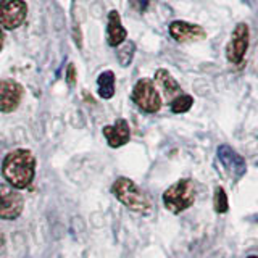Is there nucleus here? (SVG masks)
Returning a JSON list of instances; mask_svg holds the SVG:
<instances>
[{
	"mask_svg": "<svg viewBox=\"0 0 258 258\" xmlns=\"http://www.w3.org/2000/svg\"><path fill=\"white\" fill-rule=\"evenodd\" d=\"M36 158L29 150H13L2 163V174L15 189H26L34 179Z\"/></svg>",
	"mask_w": 258,
	"mask_h": 258,
	"instance_id": "1",
	"label": "nucleus"
},
{
	"mask_svg": "<svg viewBox=\"0 0 258 258\" xmlns=\"http://www.w3.org/2000/svg\"><path fill=\"white\" fill-rule=\"evenodd\" d=\"M111 192L131 212L147 215L152 212V202L129 177H118L111 185Z\"/></svg>",
	"mask_w": 258,
	"mask_h": 258,
	"instance_id": "2",
	"label": "nucleus"
},
{
	"mask_svg": "<svg viewBox=\"0 0 258 258\" xmlns=\"http://www.w3.org/2000/svg\"><path fill=\"white\" fill-rule=\"evenodd\" d=\"M196 202V185L190 179H179L163 192V204L171 213H181Z\"/></svg>",
	"mask_w": 258,
	"mask_h": 258,
	"instance_id": "3",
	"label": "nucleus"
},
{
	"mask_svg": "<svg viewBox=\"0 0 258 258\" xmlns=\"http://www.w3.org/2000/svg\"><path fill=\"white\" fill-rule=\"evenodd\" d=\"M133 100L145 113H155L161 108V97L150 79H141L134 86Z\"/></svg>",
	"mask_w": 258,
	"mask_h": 258,
	"instance_id": "4",
	"label": "nucleus"
},
{
	"mask_svg": "<svg viewBox=\"0 0 258 258\" xmlns=\"http://www.w3.org/2000/svg\"><path fill=\"white\" fill-rule=\"evenodd\" d=\"M216 157H218V161L221 163V166L226 171V174H228L229 179L239 181L240 177L247 173V163H245L244 157L239 155V153L232 147H229L228 144H223L218 147Z\"/></svg>",
	"mask_w": 258,
	"mask_h": 258,
	"instance_id": "5",
	"label": "nucleus"
},
{
	"mask_svg": "<svg viewBox=\"0 0 258 258\" xmlns=\"http://www.w3.org/2000/svg\"><path fill=\"white\" fill-rule=\"evenodd\" d=\"M248 37H250L248 26L245 23H239L236 29L232 31L228 45H226V58H228L229 63L242 64L248 48Z\"/></svg>",
	"mask_w": 258,
	"mask_h": 258,
	"instance_id": "6",
	"label": "nucleus"
},
{
	"mask_svg": "<svg viewBox=\"0 0 258 258\" xmlns=\"http://www.w3.org/2000/svg\"><path fill=\"white\" fill-rule=\"evenodd\" d=\"M24 207V199L10 184H0V220H16Z\"/></svg>",
	"mask_w": 258,
	"mask_h": 258,
	"instance_id": "7",
	"label": "nucleus"
},
{
	"mask_svg": "<svg viewBox=\"0 0 258 258\" xmlns=\"http://www.w3.org/2000/svg\"><path fill=\"white\" fill-rule=\"evenodd\" d=\"M28 7L23 0H2L0 2V26L16 29L26 20Z\"/></svg>",
	"mask_w": 258,
	"mask_h": 258,
	"instance_id": "8",
	"label": "nucleus"
},
{
	"mask_svg": "<svg viewBox=\"0 0 258 258\" xmlns=\"http://www.w3.org/2000/svg\"><path fill=\"white\" fill-rule=\"evenodd\" d=\"M23 97V87L10 79H0V111L10 113L18 108Z\"/></svg>",
	"mask_w": 258,
	"mask_h": 258,
	"instance_id": "9",
	"label": "nucleus"
},
{
	"mask_svg": "<svg viewBox=\"0 0 258 258\" xmlns=\"http://www.w3.org/2000/svg\"><path fill=\"white\" fill-rule=\"evenodd\" d=\"M169 34L177 42H196L207 37L204 28L187 21H173L169 24Z\"/></svg>",
	"mask_w": 258,
	"mask_h": 258,
	"instance_id": "10",
	"label": "nucleus"
},
{
	"mask_svg": "<svg viewBox=\"0 0 258 258\" xmlns=\"http://www.w3.org/2000/svg\"><path fill=\"white\" fill-rule=\"evenodd\" d=\"M103 136L107 139L108 145L113 149H118L121 145H124L131 139V129H129L127 121L119 118L113 126H105L103 127Z\"/></svg>",
	"mask_w": 258,
	"mask_h": 258,
	"instance_id": "11",
	"label": "nucleus"
},
{
	"mask_svg": "<svg viewBox=\"0 0 258 258\" xmlns=\"http://www.w3.org/2000/svg\"><path fill=\"white\" fill-rule=\"evenodd\" d=\"M107 34H108V44L111 47H118L119 44H123L124 40H126L127 32L123 28V24H121L118 12H115V10L110 12V15H108V29H107Z\"/></svg>",
	"mask_w": 258,
	"mask_h": 258,
	"instance_id": "12",
	"label": "nucleus"
},
{
	"mask_svg": "<svg viewBox=\"0 0 258 258\" xmlns=\"http://www.w3.org/2000/svg\"><path fill=\"white\" fill-rule=\"evenodd\" d=\"M155 81L161 87V91L165 92L168 99H176L177 95H181V86L177 84V81L171 76V73L166 70H158L155 73Z\"/></svg>",
	"mask_w": 258,
	"mask_h": 258,
	"instance_id": "13",
	"label": "nucleus"
},
{
	"mask_svg": "<svg viewBox=\"0 0 258 258\" xmlns=\"http://www.w3.org/2000/svg\"><path fill=\"white\" fill-rule=\"evenodd\" d=\"M97 87H99V95L102 99H111L115 95V73L113 71H103L97 78Z\"/></svg>",
	"mask_w": 258,
	"mask_h": 258,
	"instance_id": "14",
	"label": "nucleus"
},
{
	"mask_svg": "<svg viewBox=\"0 0 258 258\" xmlns=\"http://www.w3.org/2000/svg\"><path fill=\"white\" fill-rule=\"evenodd\" d=\"M213 208L216 213H226L229 210V202L226 190L223 187H216L213 194Z\"/></svg>",
	"mask_w": 258,
	"mask_h": 258,
	"instance_id": "15",
	"label": "nucleus"
},
{
	"mask_svg": "<svg viewBox=\"0 0 258 258\" xmlns=\"http://www.w3.org/2000/svg\"><path fill=\"white\" fill-rule=\"evenodd\" d=\"M192 105H194L192 97L187 94H181L171 100V111L173 113H185L190 110Z\"/></svg>",
	"mask_w": 258,
	"mask_h": 258,
	"instance_id": "16",
	"label": "nucleus"
},
{
	"mask_svg": "<svg viewBox=\"0 0 258 258\" xmlns=\"http://www.w3.org/2000/svg\"><path fill=\"white\" fill-rule=\"evenodd\" d=\"M134 50H136V47H134L133 42H126L124 47L119 48V50H118V60L121 63V67H127V64L131 63L133 56H134Z\"/></svg>",
	"mask_w": 258,
	"mask_h": 258,
	"instance_id": "17",
	"label": "nucleus"
},
{
	"mask_svg": "<svg viewBox=\"0 0 258 258\" xmlns=\"http://www.w3.org/2000/svg\"><path fill=\"white\" fill-rule=\"evenodd\" d=\"M68 84L70 86H75L76 84V68H75V64H70L68 67Z\"/></svg>",
	"mask_w": 258,
	"mask_h": 258,
	"instance_id": "18",
	"label": "nucleus"
},
{
	"mask_svg": "<svg viewBox=\"0 0 258 258\" xmlns=\"http://www.w3.org/2000/svg\"><path fill=\"white\" fill-rule=\"evenodd\" d=\"M147 0H133V5L137 8V10H141V12H144L145 8H147Z\"/></svg>",
	"mask_w": 258,
	"mask_h": 258,
	"instance_id": "19",
	"label": "nucleus"
},
{
	"mask_svg": "<svg viewBox=\"0 0 258 258\" xmlns=\"http://www.w3.org/2000/svg\"><path fill=\"white\" fill-rule=\"evenodd\" d=\"M4 244H5V236H4V232L0 231V248L4 247Z\"/></svg>",
	"mask_w": 258,
	"mask_h": 258,
	"instance_id": "20",
	"label": "nucleus"
},
{
	"mask_svg": "<svg viewBox=\"0 0 258 258\" xmlns=\"http://www.w3.org/2000/svg\"><path fill=\"white\" fill-rule=\"evenodd\" d=\"M4 45V34H2V31H0V48H2Z\"/></svg>",
	"mask_w": 258,
	"mask_h": 258,
	"instance_id": "21",
	"label": "nucleus"
},
{
	"mask_svg": "<svg viewBox=\"0 0 258 258\" xmlns=\"http://www.w3.org/2000/svg\"><path fill=\"white\" fill-rule=\"evenodd\" d=\"M247 258H258V255H250V256H247Z\"/></svg>",
	"mask_w": 258,
	"mask_h": 258,
	"instance_id": "22",
	"label": "nucleus"
}]
</instances>
